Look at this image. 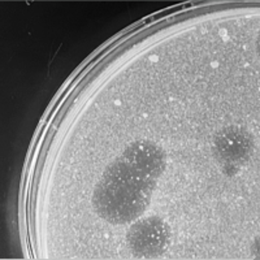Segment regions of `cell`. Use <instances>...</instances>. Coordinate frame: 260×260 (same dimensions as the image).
<instances>
[{"instance_id": "1", "label": "cell", "mask_w": 260, "mask_h": 260, "mask_svg": "<svg viewBox=\"0 0 260 260\" xmlns=\"http://www.w3.org/2000/svg\"><path fill=\"white\" fill-rule=\"evenodd\" d=\"M155 186L156 180L146 177L117 157L95 187V211L113 224L133 221L147 208Z\"/></svg>"}, {"instance_id": "2", "label": "cell", "mask_w": 260, "mask_h": 260, "mask_svg": "<svg viewBox=\"0 0 260 260\" xmlns=\"http://www.w3.org/2000/svg\"><path fill=\"white\" fill-rule=\"evenodd\" d=\"M254 148L252 137L241 126H226L213 139V154L224 168L232 175L248 160Z\"/></svg>"}, {"instance_id": "3", "label": "cell", "mask_w": 260, "mask_h": 260, "mask_svg": "<svg viewBox=\"0 0 260 260\" xmlns=\"http://www.w3.org/2000/svg\"><path fill=\"white\" fill-rule=\"evenodd\" d=\"M169 236L168 224L157 216H151L130 228L126 242L130 250L138 256H155L166 250Z\"/></svg>"}, {"instance_id": "4", "label": "cell", "mask_w": 260, "mask_h": 260, "mask_svg": "<svg viewBox=\"0 0 260 260\" xmlns=\"http://www.w3.org/2000/svg\"><path fill=\"white\" fill-rule=\"evenodd\" d=\"M120 159L137 172L152 180H157L166 169L164 151L148 141H137L132 143Z\"/></svg>"}]
</instances>
